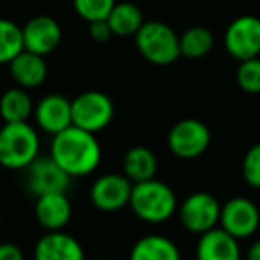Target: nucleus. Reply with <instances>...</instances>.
<instances>
[{
	"instance_id": "nucleus-1",
	"label": "nucleus",
	"mask_w": 260,
	"mask_h": 260,
	"mask_svg": "<svg viewBox=\"0 0 260 260\" xmlns=\"http://www.w3.org/2000/svg\"><path fill=\"white\" fill-rule=\"evenodd\" d=\"M50 157L72 178L87 177L102 162V146L96 134L72 125L52 136Z\"/></svg>"
},
{
	"instance_id": "nucleus-2",
	"label": "nucleus",
	"mask_w": 260,
	"mask_h": 260,
	"mask_svg": "<svg viewBox=\"0 0 260 260\" xmlns=\"http://www.w3.org/2000/svg\"><path fill=\"white\" fill-rule=\"evenodd\" d=\"M128 207L134 216L148 224H160L170 221L178 210L175 191L162 180L139 182L132 187Z\"/></svg>"
},
{
	"instance_id": "nucleus-3",
	"label": "nucleus",
	"mask_w": 260,
	"mask_h": 260,
	"mask_svg": "<svg viewBox=\"0 0 260 260\" xmlns=\"http://www.w3.org/2000/svg\"><path fill=\"white\" fill-rule=\"evenodd\" d=\"M40 134L29 121L4 123L0 128V166L27 170L40 157Z\"/></svg>"
},
{
	"instance_id": "nucleus-4",
	"label": "nucleus",
	"mask_w": 260,
	"mask_h": 260,
	"mask_svg": "<svg viewBox=\"0 0 260 260\" xmlns=\"http://www.w3.org/2000/svg\"><path fill=\"white\" fill-rule=\"evenodd\" d=\"M136 48L153 66H170L180 55V36L168 23L148 20L136 32Z\"/></svg>"
},
{
	"instance_id": "nucleus-5",
	"label": "nucleus",
	"mask_w": 260,
	"mask_h": 260,
	"mask_svg": "<svg viewBox=\"0 0 260 260\" xmlns=\"http://www.w3.org/2000/svg\"><path fill=\"white\" fill-rule=\"evenodd\" d=\"M116 107L111 96L102 91L91 89L77 94L72 100V121L87 132H102L114 119Z\"/></svg>"
},
{
	"instance_id": "nucleus-6",
	"label": "nucleus",
	"mask_w": 260,
	"mask_h": 260,
	"mask_svg": "<svg viewBox=\"0 0 260 260\" xmlns=\"http://www.w3.org/2000/svg\"><path fill=\"white\" fill-rule=\"evenodd\" d=\"M212 134L210 128L196 118H184L177 121L168 132V150L184 160L198 159L209 150Z\"/></svg>"
},
{
	"instance_id": "nucleus-7",
	"label": "nucleus",
	"mask_w": 260,
	"mask_h": 260,
	"mask_svg": "<svg viewBox=\"0 0 260 260\" xmlns=\"http://www.w3.org/2000/svg\"><path fill=\"white\" fill-rule=\"evenodd\" d=\"M178 219L187 232L202 235L219 224L221 203L207 191H196L178 203Z\"/></svg>"
},
{
	"instance_id": "nucleus-8",
	"label": "nucleus",
	"mask_w": 260,
	"mask_h": 260,
	"mask_svg": "<svg viewBox=\"0 0 260 260\" xmlns=\"http://www.w3.org/2000/svg\"><path fill=\"white\" fill-rule=\"evenodd\" d=\"M223 47L239 62L260 55V18L255 15L237 16L223 34Z\"/></svg>"
},
{
	"instance_id": "nucleus-9",
	"label": "nucleus",
	"mask_w": 260,
	"mask_h": 260,
	"mask_svg": "<svg viewBox=\"0 0 260 260\" xmlns=\"http://www.w3.org/2000/svg\"><path fill=\"white\" fill-rule=\"evenodd\" d=\"M219 226L235 239H249L260 226V210L253 200L234 196L221 205Z\"/></svg>"
},
{
	"instance_id": "nucleus-10",
	"label": "nucleus",
	"mask_w": 260,
	"mask_h": 260,
	"mask_svg": "<svg viewBox=\"0 0 260 260\" xmlns=\"http://www.w3.org/2000/svg\"><path fill=\"white\" fill-rule=\"evenodd\" d=\"M134 184L123 173H107L93 182L89 191L91 203L102 212H118L128 207Z\"/></svg>"
},
{
	"instance_id": "nucleus-11",
	"label": "nucleus",
	"mask_w": 260,
	"mask_h": 260,
	"mask_svg": "<svg viewBox=\"0 0 260 260\" xmlns=\"http://www.w3.org/2000/svg\"><path fill=\"white\" fill-rule=\"evenodd\" d=\"M70 184H72V177L50 155L38 157L27 168V185L36 198L50 192H66Z\"/></svg>"
},
{
	"instance_id": "nucleus-12",
	"label": "nucleus",
	"mask_w": 260,
	"mask_h": 260,
	"mask_svg": "<svg viewBox=\"0 0 260 260\" xmlns=\"http://www.w3.org/2000/svg\"><path fill=\"white\" fill-rule=\"evenodd\" d=\"M22 38L23 50L47 57L61 45L62 29L55 18L38 15L22 27Z\"/></svg>"
},
{
	"instance_id": "nucleus-13",
	"label": "nucleus",
	"mask_w": 260,
	"mask_h": 260,
	"mask_svg": "<svg viewBox=\"0 0 260 260\" xmlns=\"http://www.w3.org/2000/svg\"><path fill=\"white\" fill-rule=\"evenodd\" d=\"M32 116L45 134L55 136L73 125L72 100L57 93L47 94L36 104Z\"/></svg>"
},
{
	"instance_id": "nucleus-14",
	"label": "nucleus",
	"mask_w": 260,
	"mask_h": 260,
	"mask_svg": "<svg viewBox=\"0 0 260 260\" xmlns=\"http://www.w3.org/2000/svg\"><path fill=\"white\" fill-rule=\"evenodd\" d=\"M34 260H86V253L73 235L48 232L34 246Z\"/></svg>"
},
{
	"instance_id": "nucleus-15",
	"label": "nucleus",
	"mask_w": 260,
	"mask_h": 260,
	"mask_svg": "<svg viewBox=\"0 0 260 260\" xmlns=\"http://www.w3.org/2000/svg\"><path fill=\"white\" fill-rule=\"evenodd\" d=\"M72 202L66 192H50V194L38 196L34 216L47 232L62 230L72 219Z\"/></svg>"
},
{
	"instance_id": "nucleus-16",
	"label": "nucleus",
	"mask_w": 260,
	"mask_h": 260,
	"mask_svg": "<svg viewBox=\"0 0 260 260\" xmlns=\"http://www.w3.org/2000/svg\"><path fill=\"white\" fill-rule=\"evenodd\" d=\"M239 239L232 237L221 226L200 235L196 244V260H241Z\"/></svg>"
},
{
	"instance_id": "nucleus-17",
	"label": "nucleus",
	"mask_w": 260,
	"mask_h": 260,
	"mask_svg": "<svg viewBox=\"0 0 260 260\" xmlns=\"http://www.w3.org/2000/svg\"><path fill=\"white\" fill-rule=\"evenodd\" d=\"M9 73L16 86L30 91L40 87L47 80L48 66L43 55L23 50L9 62Z\"/></svg>"
},
{
	"instance_id": "nucleus-18",
	"label": "nucleus",
	"mask_w": 260,
	"mask_h": 260,
	"mask_svg": "<svg viewBox=\"0 0 260 260\" xmlns=\"http://www.w3.org/2000/svg\"><path fill=\"white\" fill-rule=\"evenodd\" d=\"M157 170H159V160L152 148L138 145L126 150L125 157H123V175L132 184L152 180L155 178Z\"/></svg>"
},
{
	"instance_id": "nucleus-19",
	"label": "nucleus",
	"mask_w": 260,
	"mask_h": 260,
	"mask_svg": "<svg viewBox=\"0 0 260 260\" xmlns=\"http://www.w3.org/2000/svg\"><path fill=\"white\" fill-rule=\"evenodd\" d=\"M128 260H182L177 242L159 234L145 235L130 249Z\"/></svg>"
},
{
	"instance_id": "nucleus-20",
	"label": "nucleus",
	"mask_w": 260,
	"mask_h": 260,
	"mask_svg": "<svg viewBox=\"0 0 260 260\" xmlns=\"http://www.w3.org/2000/svg\"><path fill=\"white\" fill-rule=\"evenodd\" d=\"M34 104L29 89H23L20 86L9 87L0 96V118L4 123H22L29 121L34 114Z\"/></svg>"
},
{
	"instance_id": "nucleus-21",
	"label": "nucleus",
	"mask_w": 260,
	"mask_h": 260,
	"mask_svg": "<svg viewBox=\"0 0 260 260\" xmlns=\"http://www.w3.org/2000/svg\"><path fill=\"white\" fill-rule=\"evenodd\" d=\"M145 22L146 20L141 8L132 2H116V6L107 16V23L112 34L119 38L136 36V32L141 29Z\"/></svg>"
},
{
	"instance_id": "nucleus-22",
	"label": "nucleus",
	"mask_w": 260,
	"mask_h": 260,
	"mask_svg": "<svg viewBox=\"0 0 260 260\" xmlns=\"http://www.w3.org/2000/svg\"><path fill=\"white\" fill-rule=\"evenodd\" d=\"M214 34L203 25L189 27L180 34V55L187 59H203L214 48Z\"/></svg>"
},
{
	"instance_id": "nucleus-23",
	"label": "nucleus",
	"mask_w": 260,
	"mask_h": 260,
	"mask_svg": "<svg viewBox=\"0 0 260 260\" xmlns=\"http://www.w3.org/2000/svg\"><path fill=\"white\" fill-rule=\"evenodd\" d=\"M20 52H23L22 27L13 20L0 18V64H9Z\"/></svg>"
},
{
	"instance_id": "nucleus-24",
	"label": "nucleus",
	"mask_w": 260,
	"mask_h": 260,
	"mask_svg": "<svg viewBox=\"0 0 260 260\" xmlns=\"http://www.w3.org/2000/svg\"><path fill=\"white\" fill-rule=\"evenodd\" d=\"M235 80L241 91L248 94H260V57L239 62Z\"/></svg>"
},
{
	"instance_id": "nucleus-25",
	"label": "nucleus",
	"mask_w": 260,
	"mask_h": 260,
	"mask_svg": "<svg viewBox=\"0 0 260 260\" xmlns=\"http://www.w3.org/2000/svg\"><path fill=\"white\" fill-rule=\"evenodd\" d=\"M75 13L84 22H98L107 20L109 13L116 6V0H72Z\"/></svg>"
},
{
	"instance_id": "nucleus-26",
	"label": "nucleus",
	"mask_w": 260,
	"mask_h": 260,
	"mask_svg": "<svg viewBox=\"0 0 260 260\" xmlns=\"http://www.w3.org/2000/svg\"><path fill=\"white\" fill-rule=\"evenodd\" d=\"M242 178L253 189H260V143L249 146L242 157Z\"/></svg>"
},
{
	"instance_id": "nucleus-27",
	"label": "nucleus",
	"mask_w": 260,
	"mask_h": 260,
	"mask_svg": "<svg viewBox=\"0 0 260 260\" xmlns=\"http://www.w3.org/2000/svg\"><path fill=\"white\" fill-rule=\"evenodd\" d=\"M89 36L96 43H107L114 34H112L111 27H109L107 20H98V22L89 23Z\"/></svg>"
},
{
	"instance_id": "nucleus-28",
	"label": "nucleus",
	"mask_w": 260,
	"mask_h": 260,
	"mask_svg": "<svg viewBox=\"0 0 260 260\" xmlns=\"http://www.w3.org/2000/svg\"><path fill=\"white\" fill-rule=\"evenodd\" d=\"M0 260H25V255L15 242H0Z\"/></svg>"
},
{
	"instance_id": "nucleus-29",
	"label": "nucleus",
	"mask_w": 260,
	"mask_h": 260,
	"mask_svg": "<svg viewBox=\"0 0 260 260\" xmlns=\"http://www.w3.org/2000/svg\"><path fill=\"white\" fill-rule=\"evenodd\" d=\"M246 260H260V239H256L246 251Z\"/></svg>"
},
{
	"instance_id": "nucleus-30",
	"label": "nucleus",
	"mask_w": 260,
	"mask_h": 260,
	"mask_svg": "<svg viewBox=\"0 0 260 260\" xmlns=\"http://www.w3.org/2000/svg\"><path fill=\"white\" fill-rule=\"evenodd\" d=\"M89 260H111V258H89Z\"/></svg>"
},
{
	"instance_id": "nucleus-31",
	"label": "nucleus",
	"mask_w": 260,
	"mask_h": 260,
	"mask_svg": "<svg viewBox=\"0 0 260 260\" xmlns=\"http://www.w3.org/2000/svg\"><path fill=\"white\" fill-rule=\"evenodd\" d=\"M0 224H2V214H0Z\"/></svg>"
}]
</instances>
